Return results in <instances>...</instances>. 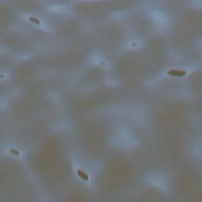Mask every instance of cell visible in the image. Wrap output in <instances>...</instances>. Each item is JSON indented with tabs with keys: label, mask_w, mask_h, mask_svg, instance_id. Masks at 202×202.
I'll return each mask as SVG.
<instances>
[{
	"label": "cell",
	"mask_w": 202,
	"mask_h": 202,
	"mask_svg": "<svg viewBox=\"0 0 202 202\" xmlns=\"http://www.w3.org/2000/svg\"><path fill=\"white\" fill-rule=\"evenodd\" d=\"M167 74L171 76H174V77H184L186 74V71L185 70H168L167 71Z\"/></svg>",
	"instance_id": "1"
},
{
	"label": "cell",
	"mask_w": 202,
	"mask_h": 202,
	"mask_svg": "<svg viewBox=\"0 0 202 202\" xmlns=\"http://www.w3.org/2000/svg\"><path fill=\"white\" fill-rule=\"evenodd\" d=\"M77 175H78L80 178H81V179H83V180H84V181H88V178H89L88 175L83 171V170L77 169Z\"/></svg>",
	"instance_id": "2"
},
{
	"label": "cell",
	"mask_w": 202,
	"mask_h": 202,
	"mask_svg": "<svg viewBox=\"0 0 202 202\" xmlns=\"http://www.w3.org/2000/svg\"><path fill=\"white\" fill-rule=\"evenodd\" d=\"M29 21H30L36 23V24H37V25H40V20L37 19V18H36V17H29Z\"/></svg>",
	"instance_id": "3"
},
{
	"label": "cell",
	"mask_w": 202,
	"mask_h": 202,
	"mask_svg": "<svg viewBox=\"0 0 202 202\" xmlns=\"http://www.w3.org/2000/svg\"><path fill=\"white\" fill-rule=\"evenodd\" d=\"M10 153H12V154H15V155H19L20 152H18L17 150H16V149H10Z\"/></svg>",
	"instance_id": "4"
}]
</instances>
